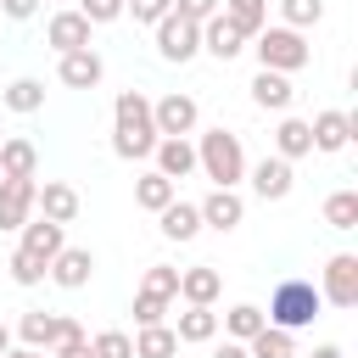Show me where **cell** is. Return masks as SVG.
<instances>
[{"instance_id": "36", "label": "cell", "mask_w": 358, "mask_h": 358, "mask_svg": "<svg viewBox=\"0 0 358 358\" xmlns=\"http://www.w3.org/2000/svg\"><path fill=\"white\" fill-rule=\"evenodd\" d=\"M90 352H95V358H134V341H129L123 330H101V336L90 341Z\"/></svg>"}, {"instance_id": "4", "label": "cell", "mask_w": 358, "mask_h": 358, "mask_svg": "<svg viewBox=\"0 0 358 358\" xmlns=\"http://www.w3.org/2000/svg\"><path fill=\"white\" fill-rule=\"evenodd\" d=\"M252 39H257L252 50H257V62H263L268 73H296V67H308V62H313V50H308L302 28H285V22H280V28H257Z\"/></svg>"}, {"instance_id": "43", "label": "cell", "mask_w": 358, "mask_h": 358, "mask_svg": "<svg viewBox=\"0 0 358 358\" xmlns=\"http://www.w3.org/2000/svg\"><path fill=\"white\" fill-rule=\"evenodd\" d=\"M56 358H95V352H90V341L78 336V341H62V347H56Z\"/></svg>"}, {"instance_id": "22", "label": "cell", "mask_w": 358, "mask_h": 358, "mask_svg": "<svg viewBox=\"0 0 358 358\" xmlns=\"http://www.w3.org/2000/svg\"><path fill=\"white\" fill-rule=\"evenodd\" d=\"M157 218H162V235H168V241H196V235H201V213H196L190 201H179V196H173Z\"/></svg>"}, {"instance_id": "18", "label": "cell", "mask_w": 358, "mask_h": 358, "mask_svg": "<svg viewBox=\"0 0 358 358\" xmlns=\"http://www.w3.org/2000/svg\"><path fill=\"white\" fill-rule=\"evenodd\" d=\"M62 246H67V241H62V224H50V218H28V224H22V252H34L39 263H50Z\"/></svg>"}, {"instance_id": "41", "label": "cell", "mask_w": 358, "mask_h": 358, "mask_svg": "<svg viewBox=\"0 0 358 358\" xmlns=\"http://www.w3.org/2000/svg\"><path fill=\"white\" fill-rule=\"evenodd\" d=\"M0 11H6L11 22H22V17H34V11H39V0H0Z\"/></svg>"}, {"instance_id": "1", "label": "cell", "mask_w": 358, "mask_h": 358, "mask_svg": "<svg viewBox=\"0 0 358 358\" xmlns=\"http://www.w3.org/2000/svg\"><path fill=\"white\" fill-rule=\"evenodd\" d=\"M112 117H117V134H112V151L123 157V162H140V157H151L157 151V123H151V101L140 95V90H123L117 101H112Z\"/></svg>"}, {"instance_id": "17", "label": "cell", "mask_w": 358, "mask_h": 358, "mask_svg": "<svg viewBox=\"0 0 358 358\" xmlns=\"http://www.w3.org/2000/svg\"><path fill=\"white\" fill-rule=\"evenodd\" d=\"M101 73H106V67H101V56H95L90 45L62 56V84H67V90H95V84H101Z\"/></svg>"}, {"instance_id": "45", "label": "cell", "mask_w": 358, "mask_h": 358, "mask_svg": "<svg viewBox=\"0 0 358 358\" xmlns=\"http://www.w3.org/2000/svg\"><path fill=\"white\" fill-rule=\"evenodd\" d=\"M0 358H45V352H39V347H6Z\"/></svg>"}, {"instance_id": "31", "label": "cell", "mask_w": 358, "mask_h": 358, "mask_svg": "<svg viewBox=\"0 0 358 358\" xmlns=\"http://www.w3.org/2000/svg\"><path fill=\"white\" fill-rule=\"evenodd\" d=\"M17 330H22V341H28V347H39V352H45V347H56V313H45V308L22 313V324H17Z\"/></svg>"}, {"instance_id": "5", "label": "cell", "mask_w": 358, "mask_h": 358, "mask_svg": "<svg viewBox=\"0 0 358 358\" xmlns=\"http://www.w3.org/2000/svg\"><path fill=\"white\" fill-rule=\"evenodd\" d=\"M157 50H162V62H190L201 50V22H185L179 11H168L157 22Z\"/></svg>"}, {"instance_id": "27", "label": "cell", "mask_w": 358, "mask_h": 358, "mask_svg": "<svg viewBox=\"0 0 358 358\" xmlns=\"http://www.w3.org/2000/svg\"><path fill=\"white\" fill-rule=\"evenodd\" d=\"M179 352V336L168 330V324H140V336H134V358H173Z\"/></svg>"}, {"instance_id": "29", "label": "cell", "mask_w": 358, "mask_h": 358, "mask_svg": "<svg viewBox=\"0 0 358 358\" xmlns=\"http://www.w3.org/2000/svg\"><path fill=\"white\" fill-rule=\"evenodd\" d=\"M6 106L22 112V117L39 112V106H45V84H39V78H11V84H6Z\"/></svg>"}, {"instance_id": "28", "label": "cell", "mask_w": 358, "mask_h": 358, "mask_svg": "<svg viewBox=\"0 0 358 358\" xmlns=\"http://www.w3.org/2000/svg\"><path fill=\"white\" fill-rule=\"evenodd\" d=\"M246 352H252V358H296V352H291V330H280V324H263V330L246 341Z\"/></svg>"}, {"instance_id": "8", "label": "cell", "mask_w": 358, "mask_h": 358, "mask_svg": "<svg viewBox=\"0 0 358 358\" xmlns=\"http://www.w3.org/2000/svg\"><path fill=\"white\" fill-rule=\"evenodd\" d=\"M196 117H201V106L190 101V95H162V101H151V123H157V134H190L196 129Z\"/></svg>"}, {"instance_id": "21", "label": "cell", "mask_w": 358, "mask_h": 358, "mask_svg": "<svg viewBox=\"0 0 358 358\" xmlns=\"http://www.w3.org/2000/svg\"><path fill=\"white\" fill-rule=\"evenodd\" d=\"M252 101H257L263 112H285V106H291V78L257 67V78H252Z\"/></svg>"}, {"instance_id": "30", "label": "cell", "mask_w": 358, "mask_h": 358, "mask_svg": "<svg viewBox=\"0 0 358 358\" xmlns=\"http://www.w3.org/2000/svg\"><path fill=\"white\" fill-rule=\"evenodd\" d=\"M324 224H330V229H358V190L324 196Z\"/></svg>"}, {"instance_id": "44", "label": "cell", "mask_w": 358, "mask_h": 358, "mask_svg": "<svg viewBox=\"0 0 358 358\" xmlns=\"http://www.w3.org/2000/svg\"><path fill=\"white\" fill-rule=\"evenodd\" d=\"M213 358H252V352H246V341H224V347H213Z\"/></svg>"}, {"instance_id": "6", "label": "cell", "mask_w": 358, "mask_h": 358, "mask_svg": "<svg viewBox=\"0 0 358 358\" xmlns=\"http://www.w3.org/2000/svg\"><path fill=\"white\" fill-rule=\"evenodd\" d=\"M319 296L336 302V308H358V257H352V252H336V257L324 263V285H319Z\"/></svg>"}, {"instance_id": "37", "label": "cell", "mask_w": 358, "mask_h": 358, "mask_svg": "<svg viewBox=\"0 0 358 358\" xmlns=\"http://www.w3.org/2000/svg\"><path fill=\"white\" fill-rule=\"evenodd\" d=\"M162 313H168V296H151V291L134 296V324H162Z\"/></svg>"}, {"instance_id": "3", "label": "cell", "mask_w": 358, "mask_h": 358, "mask_svg": "<svg viewBox=\"0 0 358 358\" xmlns=\"http://www.w3.org/2000/svg\"><path fill=\"white\" fill-rule=\"evenodd\" d=\"M319 308H324V296H319L313 280H280L274 296H268V313H263V319L280 324V330H302V324L319 319Z\"/></svg>"}, {"instance_id": "2", "label": "cell", "mask_w": 358, "mask_h": 358, "mask_svg": "<svg viewBox=\"0 0 358 358\" xmlns=\"http://www.w3.org/2000/svg\"><path fill=\"white\" fill-rule=\"evenodd\" d=\"M196 168H201L213 185L235 190V185L246 179V151H241V134H229V129H207V134H201V145H196Z\"/></svg>"}, {"instance_id": "32", "label": "cell", "mask_w": 358, "mask_h": 358, "mask_svg": "<svg viewBox=\"0 0 358 358\" xmlns=\"http://www.w3.org/2000/svg\"><path fill=\"white\" fill-rule=\"evenodd\" d=\"M263 324H268V319H263V308H252V302H241V308H229V313H224V330H229L235 341H252Z\"/></svg>"}, {"instance_id": "14", "label": "cell", "mask_w": 358, "mask_h": 358, "mask_svg": "<svg viewBox=\"0 0 358 358\" xmlns=\"http://www.w3.org/2000/svg\"><path fill=\"white\" fill-rule=\"evenodd\" d=\"M34 179H0V229H22L34 207Z\"/></svg>"}, {"instance_id": "19", "label": "cell", "mask_w": 358, "mask_h": 358, "mask_svg": "<svg viewBox=\"0 0 358 358\" xmlns=\"http://www.w3.org/2000/svg\"><path fill=\"white\" fill-rule=\"evenodd\" d=\"M224 291V280H218V268H207V263H196V268H179V296L185 302H201V308H213V296Z\"/></svg>"}, {"instance_id": "12", "label": "cell", "mask_w": 358, "mask_h": 358, "mask_svg": "<svg viewBox=\"0 0 358 358\" xmlns=\"http://www.w3.org/2000/svg\"><path fill=\"white\" fill-rule=\"evenodd\" d=\"M34 207H39L50 224H73V218H78V190L62 185V179H45V185L34 190Z\"/></svg>"}, {"instance_id": "39", "label": "cell", "mask_w": 358, "mask_h": 358, "mask_svg": "<svg viewBox=\"0 0 358 358\" xmlns=\"http://www.w3.org/2000/svg\"><path fill=\"white\" fill-rule=\"evenodd\" d=\"M78 11H84L90 22H117V17H123V0H78Z\"/></svg>"}, {"instance_id": "34", "label": "cell", "mask_w": 358, "mask_h": 358, "mask_svg": "<svg viewBox=\"0 0 358 358\" xmlns=\"http://www.w3.org/2000/svg\"><path fill=\"white\" fill-rule=\"evenodd\" d=\"M140 291H151V296H179V268H168V263H151Z\"/></svg>"}, {"instance_id": "26", "label": "cell", "mask_w": 358, "mask_h": 358, "mask_svg": "<svg viewBox=\"0 0 358 358\" xmlns=\"http://www.w3.org/2000/svg\"><path fill=\"white\" fill-rule=\"evenodd\" d=\"M179 341H213L218 336V313L213 308H201V302H190L185 313H179V330H173Z\"/></svg>"}, {"instance_id": "24", "label": "cell", "mask_w": 358, "mask_h": 358, "mask_svg": "<svg viewBox=\"0 0 358 358\" xmlns=\"http://www.w3.org/2000/svg\"><path fill=\"white\" fill-rule=\"evenodd\" d=\"M173 190H179V185H173V179H168V173H157V168H151V173H140V179H134V201H140V207H145V213H162V207H168V201H173Z\"/></svg>"}, {"instance_id": "23", "label": "cell", "mask_w": 358, "mask_h": 358, "mask_svg": "<svg viewBox=\"0 0 358 358\" xmlns=\"http://www.w3.org/2000/svg\"><path fill=\"white\" fill-rule=\"evenodd\" d=\"M308 151H313V129H308L302 117H285V123L274 129V157L296 162V157H308Z\"/></svg>"}, {"instance_id": "25", "label": "cell", "mask_w": 358, "mask_h": 358, "mask_svg": "<svg viewBox=\"0 0 358 358\" xmlns=\"http://www.w3.org/2000/svg\"><path fill=\"white\" fill-rule=\"evenodd\" d=\"M218 11H224L246 39H252L257 28H268V0H218Z\"/></svg>"}, {"instance_id": "10", "label": "cell", "mask_w": 358, "mask_h": 358, "mask_svg": "<svg viewBox=\"0 0 358 358\" xmlns=\"http://www.w3.org/2000/svg\"><path fill=\"white\" fill-rule=\"evenodd\" d=\"M201 50H213L218 62H235V56L246 50V34H241V28H235L224 11H213V17L201 22Z\"/></svg>"}, {"instance_id": "13", "label": "cell", "mask_w": 358, "mask_h": 358, "mask_svg": "<svg viewBox=\"0 0 358 358\" xmlns=\"http://www.w3.org/2000/svg\"><path fill=\"white\" fill-rule=\"evenodd\" d=\"M196 213H201V224H207V229H235V224L246 218V201H241L235 190L213 185V196H207V201H196Z\"/></svg>"}, {"instance_id": "7", "label": "cell", "mask_w": 358, "mask_h": 358, "mask_svg": "<svg viewBox=\"0 0 358 358\" xmlns=\"http://www.w3.org/2000/svg\"><path fill=\"white\" fill-rule=\"evenodd\" d=\"M90 28H95V22H90L78 6H73V11H56V17L45 22V45H50L56 56H67V50H84V45H90Z\"/></svg>"}, {"instance_id": "9", "label": "cell", "mask_w": 358, "mask_h": 358, "mask_svg": "<svg viewBox=\"0 0 358 358\" xmlns=\"http://www.w3.org/2000/svg\"><path fill=\"white\" fill-rule=\"evenodd\" d=\"M45 274H50L62 291H84V285H90V274H95V257H90L84 246H62V252L45 263Z\"/></svg>"}, {"instance_id": "40", "label": "cell", "mask_w": 358, "mask_h": 358, "mask_svg": "<svg viewBox=\"0 0 358 358\" xmlns=\"http://www.w3.org/2000/svg\"><path fill=\"white\" fill-rule=\"evenodd\" d=\"M173 11H179L185 22H207V17L218 11V0H173Z\"/></svg>"}, {"instance_id": "42", "label": "cell", "mask_w": 358, "mask_h": 358, "mask_svg": "<svg viewBox=\"0 0 358 358\" xmlns=\"http://www.w3.org/2000/svg\"><path fill=\"white\" fill-rule=\"evenodd\" d=\"M78 336H84V330H78V319L56 313V347H62V341H78Z\"/></svg>"}, {"instance_id": "46", "label": "cell", "mask_w": 358, "mask_h": 358, "mask_svg": "<svg viewBox=\"0 0 358 358\" xmlns=\"http://www.w3.org/2000/svg\"><path fill=\"white\" fill-rule=\"evenodd\" d=\"M313 358H341V347H336V341H324V347H313Z\"/></svg>"}, {"instance_id": "20", "label": "cell", "mask_w": 358, "mask_h": 358, "mask_svg": "<svg viewBox=\"0 0 358 358\" xmlns=\"http://www.w3.org/2000/svg\"><path fill=\"white\" fill-rule=\"evenodd\" d=\"M34 168H39V151H34V140H0V179H34Z\"/></svg>"}, {"instance_id": "16", "label": "cell", "mask_w": 358, "mask_h": 358, "mask_svg": "<svg viewBox=\"0 0 358 358\" xmlns=\"http://www.w3.org/2000/svg\"><path fill=\"white\" fill-rule=\"evenodd\" d=\"M308 129H313V151H341V145L358 134V117H347V112H319Z\"/></svg>"}, {"instance_id": "38", "label": "cell", "mask_w": 358, "mask_h": 358, "mask_svg": "<svg viewBox=\"0 0 358 358\" xmlns=\"http://www.w3.org/2000/svg\"><path fill=\"white\" fill-rule=\"evenodd\" d=\"M123 11H134V22H162L173 11V0H123Z\"/></svg>"}, {"instance_id": "47", "label": "cell", "mask_w": 358, "mask_h": 358, "mask_svg": "<svg viewBox=\"0 0 358 358\" xmlns=\"http://www.w3.org/2000/svg\"><path fill=\"white\" fill-rule=\"evenodd\" d=\"M6 347H11V330H6V324H0V352H6Z\"/></svg>"}, {"instance_id": "15", "label": "cell", "mask_w": 358, "mask_h": 358, "mask_svg": "<svg viewBox=\"0 0 358 358\" xmlns=\"http://www.w3.org/2000/svg\"><path fill=\"white\" fill-rule=\"evenodd\" d=\"M291 185H296V179H291V162H285V157H263V162L252 168V190H257L263 201H285Z\"/></svg>"}, {"instance_id": "33", "label": "cell", "mask_w": 358, "mask_h": 358, "mask_svg": "<svg viewBox=\"0 0 358 358\" xmlns=\"http://www.w3.org/2000/svg\"><path fill=\"white\" fill-rule=\"evenodd\" d=\"M6 268H11V280H17V285H39V280H45V263H39L34 252H22V246L11 252V263H6Z\"/></svg>"}, {"instance_id": "11", "label": "cell", "mask_w": 358, "mask_h": 358, "mask_svg": "<svg viewBox=\"0 0 358 358\" xmlns=\"http://www.w3.org/2000/svg\"><path fill=\"white\" fill-rule=\"evenodd\" d=\"M157 173H168L173 185L190 179V173H196V145H190L185 134H162V140H157Z\"/></svg>"}, {"instance_id": "35", "label": "cell", "mask_w": 358, "mask_h": 358, "mask_svg": "<svg viewBox=\"0 0 358 358\" xmlns=\"http://www.w3.org/2000/svg\"><path fill=\"white\" fill-rule=\"evenodd\" d=\"M280 11H285V28H308L324 17V0H280Z\"/></svg>"}]
</instances>
